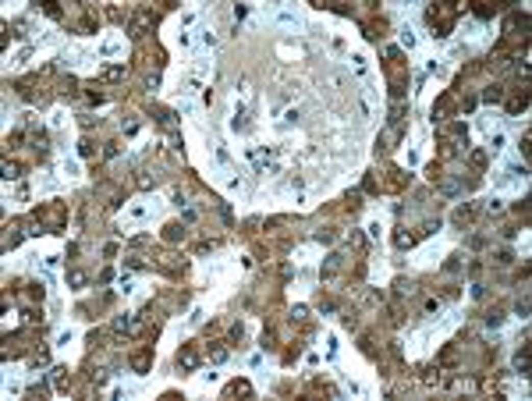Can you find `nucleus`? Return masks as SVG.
I'll list each match as a JSON object with an SVG mask.
<instances>
[{
    "label": "nucleus",
    "instance_id": "nucleus-1",
    "mask_svg": "<svg viewBox=\"0 0 532 401\" xmlns=\"http://www.w3.org/2000/svg\"><path fill=\"white\" fill-rule=\"evenodd\" d=\"M461 11H465L461 4H433V7H426V21L433 25V36L437 39H447L454 32V21H458Z\"/></svg>",
    "mask_w": 532,
    "mask_h": 401
},
{
    "label": "nucleus",
    "instance_id": "nucleus-2",
    "mask_svg": "<svg viewBox=\"0 0 532 401\" xmlns=\"http://www.w3.org/2000/svg\"><path fill=\"white\" fill-rule=\"evenodd\" d=\"M199 362H202V355H199V344H181V352H178V369H185V373H195V369H199Z\"/></svg>",
    "mask_w": 532,
    "mask_h": 401
},
{
    "label": "nucleus",
    "instance_id": "nucleus-3",
    "mask_svg": "<svg viewBox=\"0 0 532 401\" xmlns=\"http://www.w3.org/2000/svg\"><path fill=\"white\" fill-rule=\"evenodd\" d=\"M153 21H156V18H153L149 11H135V14H132V25H128L132 39H142V36L153 29Z\"/></svg>",
    "mask_w": 532,
    "mask_h": 401
},
{
    "label": "nucleus",
    "instance_id": "nucleus-4",
    "mask_svg": "<svg viewBox=\"0 0 532 401\" xmlns=\"http://www.w3.org/2000/svg\"><path fill=\"white\" fill-rule=\"evenodd\" d=\"M153 366V344H142L139 352H132V369L135 373H149Z\"/></svg>",
    "mask_w": 532,
    "mask_h": 401
},
{
    "label": "nucleus",
    "instance_id": "nucleus-5",
    "mask_svg": "<svg viewBox=\"0 0 532 401\" xmlns=\"http://www.w3.org/2000/svg\"><path fill=\"white\" fill-rule=\"evenodd\" d=\"M525 25H529V18L515 11V14L508 18V25H504V32H508V39H515V36H522V39H525Z\"/></svg>",
    "mask_w": 532,
    "mask_h": 401
},
{
    "label": "nucleus",
    "instance_id": "nucleus-6",
    "mask_svg": "<svg viewBox=\"0 0 532 401\" xmlns=\"http://www.w3.org/2000/svg\"><path fill=\"white\" fill-rule=\"evenodd\" d=\"M451 107H454V92H444V96L433 103V121H444V117L451 114Z\"/></svg>",
    "mask_w": 532,
    "mask_h": 401
},
{
    "label": "nucleus",
    "instance_id": "nucleus-7",
    "mask_svg": "<svg viewBox=\"0 0 532 401\" xmlns=\"http://www.w3.org/2000/svg\"><path fill=\"white\" fill-rule=\"evenodd\" d=\"M224 394H227V398H248V394H252V384H248V380H231L227 387H224Z\"/></svg>",
    "mask_w": 532,
    "mask_h": 401
},
{
    "label": "nucleus",
    "instance_id": "nucleus-8",
    "mask_svg": "<svg viewBox=\"0 0 532 401\" xmlns=\"http://www.w3.org/2000/svg\"><path fill=\"white\" fill-rule=\"evenodd\" d=\"M153 117H156L167 132H174V124H178V121H174L178 114H174V110H167V107H153Z\"/></svg>",
    "mask_w": 532,
    "mask_h": 401
},
{
    "label": "nucleus",
    "instance_id": "nucleus-9",
    "mask_svg": "<svg viewBox=\"0 0 532 401\" xmlns=\"http://www.w3.org/2000/svg\"><path fill=\"white\" fill-rule=\"evenodd\" d=\"M341 263H344V256H341V252H330L326 263H323V281H330V277L341 270Z\"/></svg>",
    "mask_w": 532,
    "mask_h": 401
},
{
    "label": "nucleus",
    "instance_id": "nucleus-10",
    "mask_svg": "<svg viewBox=\"0 0 532 401\" xmlns=\"http://www.w3.org/2000/svg\"><path fill=\"white\" fill-rule=\"evenodd\" d=\"M500 99H504V85L500 82H493V85L483 89V103H500Z\"/></svg>",
    "mask_w": 532,
    "mask_h": 401
},
{
    "label": "nucleus",
    "instance_id": "nucleus-11",
    "mask_svg": "<svg viewBox=\"0 0 532 401\" xmlns=\"http://www.w3.org/2000/svg\"><path fill=\"white\" fill-rule=\"evenodd\" d=\"M472 11H475V18H483V21H486V18H493L500 7H497V4H486V0H479V4H472Z\"/></svg>",
    "mask_w": 532,
    "mask_h": 401
},
{
    "label": "nucleus",
    "instance_id": "nucleus-12",
    "mask_svg": "<svg viewBox=\"0 0 532 401\" xmlns=\"http://www.w3.org/2000/svg\"><path fill=\"white\" fill-rule=\"evenodd\" d=\"M78 153H82L85 160H92V157H99V146H96L89 135H82V142H78Z\"/></svg>",
    "mask_w": 532,
    "mask_h": 401
},
{
    "label": "nucleus",
    "instance_id": "nucleus-13",
    "mask_svg": "<svg viewBox=\"0 0 532 401\" xmlns=\"http://www.w3.org/2000/svg\"><path fill=\"white\" fill-rule=\"evenodd\" d=\"M394 245H397V248H412V245H415V235H408V228H397V231H394Z\"/></svg>",
    "mask_w": 532,
    "mask_h": 401
},
{
    "label": "nucleus",
    "instance_id": "nucleus-14",
    "mask_svg": "<svg viewBox=\"0 0 532 401\" xmlns=\"http://www.w3.org/2000/svg\"><path fill=\"white\" fill-rule=\"evenodd\" d=\"M529 107V92H522V96H511L508 99V114H522Z\"/></svg>",
    "mask_w": 532,
    "mask_h": 401
},
{
    "label": "nucleus",
    "instance_id": "nucleus-15",
    "mask_svg": "<svg viewBox=\"0 0 532 401\" xmlns=\"http://www.w3.org/2000/svg\"><path fill=\"white\" fill-rule=\"evenodd\" d=\"M387 185H390V188H404V185H408V174H404L401 167H390V178H387Z\"/></svg>",
    "mask_w": 532,
    "mask_h": 401
},
{
    "label": "nucleus",
    "instance_id": "nucleus-16",
    "mask_svg": "<svg viewBox=\"0 0 532 401\" xmlns=\"http://www.w3.org/2000/svg\"><path fill=\"white\" fill-rule=\"evenodd\" d=\"M163 238L167 241H185V224H167V228H163Z\"/></svg>",
    "mask_w": 532,
    "mask_h": 401
},
{
    "label": "nucleus",
    "instance_id": "nucleus-17",
    "mask_svg": "<svg viewBox=\"0 0 532 401\" xmlns=\"http://www.w3.org/2000/svg\"><path fill=\"white\" fill-rule=\"evenodd\" d=\"M124 79H128V68H121V64H114V68L103 71V82H124Z\"/></svg>",
    "mask_w": 532,
    "mask_h": 401
},
{
    "label": "nucleus",
    "instance_id": "nucleus-18",
    "mask_svg": "<svg viewBox=\"0 0 532 401\" xmlns=\"http://www.w3.org/2000/svg\"><path fill=\"white\" fill-rule=\"evenodd\" d=\"M515 369H518L522 377H529V344H525V348L515 355Z\"/></svg>",
    "mask_w": 532,
    "mask_h": 401
},
{
    "label": "nucleus",
    "instance_id": "nucleus-19",
    "mask_svg": "<svg viewBox=\"0 0 532 401\" xmlns=\"http://www.w3.org/2000/svg\"><path fill=\"white\" fill-rule=\"evenodd\" d=\"M75 29H78V32H92V29H96V14H92V11H85V14L75 21Z\"/></svg>",
    "mask_w": 532,
    "mask_h": 401
},
{
    "label": "nucleus",
    "instance_id": "nucleus-20",
    "mask_svg": "<svg viewBox=\"0 0 532 401\" xmlns=\"http://www.w3.org/2000/svg\"><path fill=\"white\" fill-rule=\"evenodd\" d=\"M0 170H4V181H14V178H21V167L14 160H4L0 163Z\"/></svg>",
    "mask_w": 532,
    "mask_h": 401
},
{
    "label": "nucleus",
    "instance_id": "nucleus-21",
    "mask_svg": "<svg viewBox=\"0 0 532 401\" xmlns=\"http://www.w3.org/2000/svg\"><path fill=\"white\" fill-rule=\"evenodd\" d=\"M394 288H397V295H408V298L419 291V288H415V281H404V277H397V281H394Z\"/></svg>",
    "mask_w": 532,
    "mask_h": 401
},
{
    "label": "nucleus",
    "instance_id": "nucleus-22",
    "mask_svg": "<svg viewBox=\"0 0 532 401\" xmlns=\"http://www.w3.org/2000/svg\"><path fill=\"white\" fill-rule=\"evenodd\" d=\"M454 362H458V348L454 344H447V348L440 352V362H437V366H454Z\"/></svg>",
    "mask_w": 532,
    "mask_h": 401
},
{
    "label": "nucleus",
    "instance_id": "nucleus-23",
    "mask_svg": "<svg viewBox=\"0 0 532 401\" xmlns=\"http://www.w3.org/2000/svg\"><path fill=\"white\" fill-rule=\"evenodd\" d=\"M85 281H89V273H85V270H68V284H71V288H82V284H85Z\"/></svg>",
    "mask_w": 532,
    "mask_h": 401
},
{
    "label": "nucleus",
    "instance_id": "nucleus-24",
    "mask_svg": "<svg viewBox=\"0 0 532 401\" xmlns=\"http://www.w3.org/2000/svg\"><path fill=\"white\" fill-rule=\"evenodd\" d=\"M210 359H213V362H224V359H227V344L213 341V344H210Z\"/></svg>",
    "mask_w": 532,
    "mask_h": 401
},
{
    "label": "nucleus",
    "instance_id": "nucleus-25",
    "mask_svg": "<svg viewBox=\"0 0 532 401\" xmlns=\"http://www.w3.org/2000/svg\"><path fill=\"white\" fill-rule=\"evenodd\" d=\"M472 217H475V206H461V210L454 213V224H468Z\"/></svg>",
    "mask_w": 532,
    "mask_h": 401
},
{
    "label": "nucleus",
    "instance_id": "nucleus-26",
    "mask_svg": "<svg viewBox=\"0 0 532 401\" xmlns=\"http://www.w3.org/2000/svg\"><path fill=\"white\" fill-rule=\"evenodd\" d=\"M468 163H472L475 170H483V167H486V153H483V149H472V153H468Z\"/></svg>",
    "mask_w": 532,
    "mask_h": 401
},
{
    "label": "nucleus",
    "instance_id": "nucleus-27",
    "mask_svg": "<svg viewBox=\"0 0 532 401\" xmlns=\"http://www.w3.org/2000/svg\"><path fill=\"white\" fill-rule=\"evenodd\" d=\"M18 241H21V231H18V228H11V231L4 235V248H14Z\"/></svg>",
    "mask_w": 532,
    "mask_h": 401
},
{
    "label": "nucleus",
    "instance_id": "nucleus-28",
    "mask_svg": "<svg viewBox=\"0 0 532 401\" xmlns=\"http://www.w3.org/2000/svg\"><path fill=\"white\" fill-rule=\"evenodd\" d=\"M504 323V309H490L486 313V327H500Z\"/></svg>",
    "mask_w": 532,
    "mask_h": 401
},
{
    "label": "nucleus",
    "instance_id": "nucleus-29",
    "mask_svg": "<svg viewBox=\"0 0 532 401\" xmlns=\"http://www.w3.org/2000/svg\"><path fill=\"white\" fill-rule=\"evenodd\" d=\"M39 7H43V14H50V18H61V14H64V7H57L54 0H46V4H39Z\"/></svg>",
    "mask_w": 532,
    "mask_h": 401
},
{
    "label": "nucleus",
    "instance_id": "nucleus-30",
    "mask_svg": "<svg viewBox=\"0 0 532 401\" xmlns=\"http://www.w3.org/2000/svg\"><path fill=\"white\" fill-rule=\"evenodd\" d=\"M344 203H348V210H359V206H362V192H348Z\"/></svg>",
    "mask_w": 532,
    "mask_h": 401
},
{
    "label": "nucleus",
    "instance_id": "nucleus-31",
    "mask_svg": "<svg viewBox=\"0 0 532 401\" xmlns=\"http://www.w3.org/2000/svg\"><path fill=\"white\" fill-rule=\"evenodd\" d=\"M440 231V220H426L422 228H419V235H437Z\"/></svg>",
    "mask_w": 532,
    "mask_h": 401
},
{
    "label": "nucleus",
    "instance_id": "nucleus-32",
    "mask_svg": "<svg viewBox=\"0 0 532 401\" xmlns=\"http://www.w3.org/2000/svg\"><path fill=\"white\" fill-rule=\"evenodd\" d=\"M515 313H518L522 320L529 316V295H522V298H518V306H515Z\"/></svg>",
    "mask_w": 532,
    "mask_h": 401
},
{
    "label": "nucleus",
    "instance_id": "nucleus-33",
    "mask_svg": "<svg viewBox=\"0 0 532 401\" xmlns=\"http://www.w3.org/2000/svg\"><path fill=\"white\" fill-rule=\"evenodd\" d=\"M139 188H156V178H149V170L139 174Z\"/></svg>",
    "mask_w": 532,
    "mask_h": 401
},
{
    "label": "nucleus",
    "instance_id": "nucleus-34",
    "mask_svg": "<svg viewBox=\"0 0 532 401\" xmlns=\"http://www.w3.org/2000/svg\"><path fill=\"white\" fill-rule=\"evenodd\" d=\"M263 348H277V334L273 330H263Z\"/></svg>",
    "mask_w": 532,
    "mask_h": 401
},
{
    "label": "nucleus",
    "instance_id": "nucleus-35",
    "mask_svg": "<svg viewBox=\"0 0 532 401\" xmlns=\"http://www.w3.org/2000/svg\"><path fill=\"white\" fill-rule=\"evenodd\" d=\"M167 146H170V149H181V135H178V132H167Z\"/></svg>",
    "mask_w": 532,
    "mask_h": 401
},
{
    "label": "nucleus",
    "instance_id": "nucleus-36",
    "mask_svg": "<svg viewBox=\"0 0 532 401\" xmlns=\"http://www.w3.org/2000/svg\"><path fill=\"white\" fill-rule=\"evenodd\" d=\"M117 153H121V149H117V142H107V146H103V157H107V160H114Z\"/></svg>",
    "mask_w": 532,
    "mask_h": 401
},
{
    "label": "nucleus",
    "instance_id": "nucleus-37",
    "mask_svg": "<svg viewBox=\"0 0 532 401\" xmlns=\"http://www.w3.org/2000/svg\"><path fill=\"white\" fill-rule=\"evenodd\" d=\"M497 263H504V266H508V263H515V252H511V248H504V252H497Z\"/></svg>",
    "mask_w": 532,
    "mask_h": 401
},
{
    "label": "nucleus",
    "instance_id": "nucleus-38",
    "mask_svg": "<svg viewBox=\"0 0 532 401\" xmlns=\"http://www.w3.org/2000/svg\"><path fill=\"white\" fill-rule=\"evenodd\" d=\"M241 337H245V327H241V323H234V327H231V341H234V344H238V341H241Z\"/></svg>",
    "mask_w": 532,
    "mask_h": 401
},
{
    "label": "nucleus",
    "instance_id": "nucleus-39",
    "mask_svg": "<svg viewBox=\"0 0 532 401\" xmlns=\"http://www.w3.org/2000/svg\"><path fill=\"white\" fill-rule=\"evenodd\" d=\"M46 362H50V352H36L32 355V366H46Z\"/></svg>",
    "mask_w": 532,
    "mask_h": 401
},
{
    "label": "nucleus",
    "instance_id": "nucleus-40",
    "mask_svg": "<svg viewBox=\"0 0 532 401\" xmlns=\"http://www.w3.org/2000/svg\"><path fill=\"white\" fill-rule=\"evenodd\" d=\"M458 266H461V256H451V259H447V263H444V270H447V273H454Z\"/></svg>",
    "mask_w": 532,
    "mask_h": 401
},
{
    "label": "nucleus",
    "instance_id": "nucleus-41",
    "mask_svg": "<svg viewBox=\"0 0 532 401\" xmlns=\"http://www.w3.org/2000/svg\"><path fill=\"white\" fill-rule=\"evenodd\" d=\"M316 241H323V245H330V241H334V231H330V228H323V231L316 235Z\"/></svg>",
    "mask_w": 532,
    "mask_h": 401
},
{
    "label": "nucleus",
    "instance_id": "nucleus-42",
    "mask_svg": "<svg viewBox=\"0 0 532 401\" xmlns=\"http://www.w3.org/2000/svg\"><path fill=\"white\" fill-rule=\"evenodd\" d=\"M305 313H309L305 306H295V309H291V320H305Z\"/></svg>",
    "mask_w": 532,
    "mask_h": 401
}]
</instances>
